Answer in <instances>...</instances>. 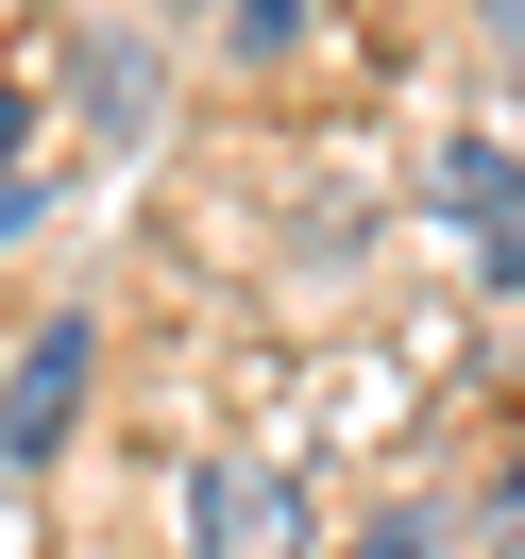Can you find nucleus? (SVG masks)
Segmentation results:
<instances>
[{
    "instance_id": "nucleus-6",
    "label": "nucleus",
    "mask_w": 525,
    "mask_h": 559,
    "mask_svg": "<svg viewBox=\"0 0 525 559\" xmlns=\"http://www.w3.org/2000/svg\"><path fill=\"white\" fill-rule=\"evenodd\" d=\"M17 136H35V103H17V85H0V170H17Z\"/></svg>"
},
{
    "instance_id": "nucleus-3",
    "label": "nucleus",
    "mask_w": 525,
    "mask_h": 559,
    "mask_svg": "<svg viewBox=\"0 0 525 559\" xmlns=\"http://www.w3.org/2000/svg\"><path fill=\"white\" fill-rule=\"evenodd\" d=\"M441 204H491V221H525V170H509L491 136H457V153H441Z\"/></svg>"
},
{
    "instance_id": "nucleus-2",
    "label": "nucleus",
    "mask_w": 525,
    "mask_h": 559,
    "mask_svg": "<svg viewBox=\"0 0 525 559\" xmlns=\"http://www.w3.org/2000/svg\"><path fill=\"white\" fill-rule=\"evenodd\" d=\"M85 306L69 322H35V356H17V390H0V457H35V441H69V390H85Z\"/></svg>"
},
{
    "instance_id": "nucleus-5",
    "label": "nucleus",
    "mask_w": 525,
    "mask_h": 559,
    "mask_svg": "<svg viewBox=\"0 0 525 559\" xmlns=\"http://www.w3.org/2000/svg\"><path fill=\"white\" fill-rule=\"evenodd\" d=\"M356 559H441V543H423V525H373V543H356Z\"/></svg>"
},
{
    "instance_id": "nucleus-1",
    "label": "nucleus",
    "mask_w": 525,
    "mask_h": 559,
    "mask_svg": "<svg viewBox=\"0 0 525 559\" xmlns=\"http://www.w3.org/2000/svg\"><path fill=\"white\" fill-rule=\"evenodd\" d=\"M187 559H306L288 457H204V475H187Z\"/></svg>"
},
{
    "instance_id": "nucleus-7",
    "label": "nucleus",
    "mask_w": 525,
    "mask_h": 559,
    "mask_svg": "<svg viewBox=\"0 0 525 559\" xmlns=\"http://www.w3.org/2000/svg\"><path fill=\"white\" fill-rule=\"evenodd\" d=\"M491 51H509V69H525V0H491Z\"/></svg>"
},
{
    "instance_id": "nucleus-4",
    "label": "nucleus",
    "mask_w": 525,
    "mask_h": 559,
    "mask_svg": "<svg viewBox=\"0 0 525 559\" xmlns=\"http://www.w3.org/2000/svg\"><path fill=\"white\" fill-rule=\"evenodd\" d=\"M220 35H238V51H288V35H306V0H238Z\"/></svg>"
}]
</instances>
